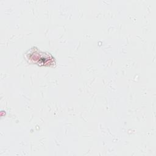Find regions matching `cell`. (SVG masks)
Wrapping results in <instances>:
<instances>
[{
	"instance_id": "1",
	"label": "cell",
	"mask_w": 156,
	"mask_h": 156,
	"mask_svg": "<svg viewBox=\"0 0 156 156\" xmlns=\"http://www.w3.org/2000/svg\"><path fill=\"white\" fill-rule=\"evenodd\" d=\"M27 62L38 66L53 67L56 65L54 57L49 52L40 51L36 47H32L25 53Z\"/></svg>"
}]
</instances>
